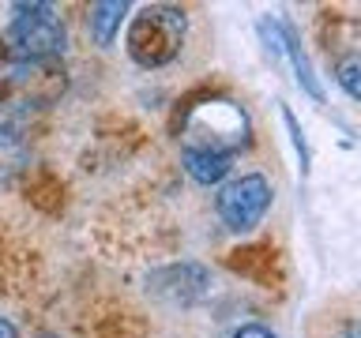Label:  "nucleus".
Wrapping results in <instances>:
<instances>
[{
  "mask_svg": "<svg viewBox=\"0 0 361 338\" xmlns=\"http://www.w3.org/2000/svg\"><path fill=\"white\" fill-rule=\"evenodd\" d=\"M68 90L61 61H0V113L27 117L56 106Z\"/></svg>",
  "mask_w": 361,
  "mask_h": 338,
  "instance_id": "1",
  "label": "nucleus"
},
{
  "mask_svg": "<svg viewBox=\"0 0 361 338\" xmlns=\"http://www.w3.org/2000/svg\"><path fill=\"white\" fill-rule=\"evenodd\" d=\"M252 139V124L248 113L233 98H203L180 117V143L196 146V151H214V154H237Z\"/></svg>",
  "mask_w": 361,
  "mask_h": 338,
  "instance_id": "2",
  "label": "nucleus"
},
{
  "mask_svg": "<svg viewBox=\"0 0 361 338\" xmlns=\"http://www.w3.org/2000/svg\"><path fill=\"white\" fill-rule=\"evenodd\" d=\"M11 23L0 38L4 61H61L68 30L53 4H11Z\"/></svg>",
  "mask_w": 361,
  "mask_h": 338,
  "instance_id": "3",
  "label": "nucleus"
},
{
  "mask_svg": "<svg viewBox=\"0 0 361 338\" xmlns=\"http://www.w3.org/2000/svg\"><path fill=\"white\" fill-rule=\"evenodd\" d=\"M188 34L185 11L173 4H147L132 15L128 34H124V49L140 68H162L177 61L180 45Z\"/></svg>",
  "mask_w": 361,
  "mask_h": 338,
  "instance_id": "4",
  "label": "nucleus"
},
{
  "mask_svg": "<svg viewBox=\"0 0 361 338\" xmlns=\"http://www.w3.org/2000/svg\"><path fill=\"white\" fill-rule=\"evenodd\" d=\"M271 199H275V188L264 173H241L219 188L214 211H219V218L230 233H252L271 211Z\"/></svg>",
  "mask_w": 361,
  "mask_h": 338,
  "instance_id": "5",
  "label": "nucleus"
},
{
  "mask_svg": "<svg viewBox=\"0 0 361 338\" xmlns=\"http://www.w3.org/2000/svg\"><path fill=\"white\" fill-rule=\"evenodd\" d=\"M180 165L185 173L196 180V184L211 188V184H222L233 169V158L230 154H214V151H196V146H180Z\"/></svg>",
  "mask_w": 361,
  "mask_h": 338,
  "instance_id": "6",
  "label": "nucleus"
},
{
  "mask_svg": "<svg viewBox=\"0 0 361 338\" xmlns=\"http://www.w3.org/2000/svg\"><path fill=\"white\" fill-rule=\"evenodd\" d=\"M124 15H128V4H124V0H102V4H94V8H90V15H87L90 38H94L98 45H113Z\"/></svg>",
  "mask_w": 361,
  "mask_h": 338,
  "instance_id": "7",
  "label": "nucleus"
},
{
  "mask_svg": "<svg viewBox=\"0 0 361 338\" xmlns=\"http://www.w3.org/2000/svg\"><path fill=\"white\" fill-rule=\"evenodd\" d=\"M27 165V143L11 128H0V180H11Z\"/></svg>",
  "mask_w": 361,
  "mask_h": 338,
  "instance_id": "8",
  "label": "nucleus"
},
{
  "mask_svg": "<svg viewBox=\"0 0 361 338\" xmlns=\"http://www.w3.org/2000/svg\"><path fill=\"white\" fill-rule=\"evenodd\" d=\"M335 79H338V87H343L350 98L361 101V56H346V61H338Z\"/></svg>",
  "mask_w": 361,
  "mask_h": 338,
  "instance_id": "9",
  "label": "nucleus"
},
{
  "mask_svg": "<svg viewBox=\"0 0 361 338\" xmlns=\"http://www.w3.org/2000/svg\"><path fill=\"white\" fill-rule=\"evenodd\" d=\"M282 124L290 128V139H293V151H298V158H301V173H309V162H312V154H309V139H305V132H301V124H298V117L282 106Z\"/></svg>",
  "mask_w": 361,
  "mask_h": 338,
  "instance_id": "10",
  "label": "nucleus"
},
{
  "mask_svg": "<svg viewBox=\"0 0 361 338\" xmlns=\"http://www.w3.org/2000/svg\"><path fill=\"white\" fill-rule=\"evenodd\" d=\"M230 338H275V334H271L264 323H245V327H237Z\"/></svg>",
  "mask_w": 361,
  "mask_h": 338,
  "instance_id": "11",
  "label": "nucleus"
},
{
  "mask_svg": "<svg viewBox=\"0 0 361 338\" xmlns=\"http://www.w3.org/2000/svg\"><path fill=\"white\" fill-rule=\"evenodd\" d=\"M0 338H19L16 323H11V320H4V315H0Z\"/></svg>",
  "mask_w": 361,
  "mask_h": 338,
  "instance_id": "12",
  "label": "nucleus"
},
{
  "mask_svg": "<svg viewBox=\"0 0 361 338\" xmlns=\"http://www.w3.org/2000/svg\"><path fill=\"white\" fill-rule=\"evenodd\" d=\"M346 338H361V323H350L346 327Z\"/></svg>",
  "mask_w": 361,
  "mask_h": 338,
  "instance_id": "13",
  "label": "nucleus"
},
{
  "mask_svg": "<svg viewBox=\"0 0 361 338\" xmlns=\"http://www.w3.org/2000/svg\"><path fill=\"white\" fill-rule=\"evenodd\" d=\"M42 338H49V334H42Z\"/></svg>",
  "mask_w": 361,
  "mask_h": 338,
  "instance_id": "14",
  "label": "nucleus"
}]
</instances>
